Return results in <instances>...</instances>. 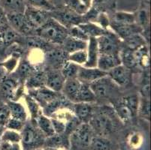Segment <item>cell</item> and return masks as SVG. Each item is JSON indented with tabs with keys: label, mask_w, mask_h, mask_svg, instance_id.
<instances>
[{
	"label": "cell",
	"mask_w": 151,
	"mask_h": 150,
	"mask_svg": "<svg viewBox=\"0 0 151 150\" xmlns=\"http://www.w3.org/2000/svg\"><path fill=\"white\" fill-rule=\"evenodd\" d=\"M73 141L81 147L90 146L92 140V131L90 126L82 124L78 126L72 134Z\"/></svg>",
	"instance_id": "cell-12"
},
{
	"label": "cell",
	"mask_w": 151,
	"mask_h": 150,
	"mask_svg": "<svg viewBox=\"0 0 151 150\" xmlns=\"http://www.w3.org/2000/svg\"><path fill=\"white\" fill-rule=\"evenodd\" d=\"M21 139V137L17 133L12 131H6L2 134L1 136V140H3L4 142H18Z\"/></svg>",
	"instance_id": "cell-37"
},
{
	"label": "cell",
	"mask_w": 151,
	"mask_h": 150,
	"mask_svg": "<svg viewBox=\"0 0 151 150\" xmlns=\"http://www.w3.org/2000/svg\"><path fill=\"white\" fill-rule=\"evenodd\" d=\"M2 127H0V140H1V136H2Z\"/></svg>",
	"instance_id": "cell-45"
},
{
	"label": "cell",
	"mask_w": 151,
	"mask_h": 150,
	"mask_svg": "<svg viewBox=\"0 0 151 150\" xmlns=\"http://www.w3.org/2000/svg\"><path fill=\"white\" fill-rule=\"evenodd\" d=\"M0 7L8 13H23L27 7L26 0H0Z\"/></svg>",
	"instance_id": "cell-17"
},
{
	"label": "cell",
	"mask_w": 151,
	"mask_h": 150,
	"mask_svg": "<svg viewBox=\"0 0 151 150\" xmlns=\"http://www.w3.org/2000/svg\"><path fill=\"white\" fill-rule=\"evenodd\" d=\"M65 53H72L79 50H83L86 47V42L68 35L63 44Z\"/></svg>",
	"instance_id": "cell-18"
},
{
	"label": "cell",
	"mask_w": 151,
	"mask_h": 150,
	"mask_svg": "<svg viewBox=\"0 0 151 150\" xmlns=\"http://www.w3.org/2000/svg\"><path fill=\"white\" fill-rule=\"evenodd\" d=\"M26 101L28 105L29 110L30 111L32 117L33 119H36L38 116V105L35 99H33L30 95L26 96Z\"/></svg>",
	"instance_id": "cell-36"
},
{
	"label": "cell",
	"mask_w": 151,
	"mask_h": 150,
	"mask_svg": "<svg viewBox=\"0 0 151 150\" xmlns=\"http://www.w3.org/2000/svg\"><path fill=\"white\" fill-rule=\"evenodd\" d=\"M5 126L12 130H20L23 126V122L10 117L9 121L7 122Z\"/></svg>",
	"instance_id": "cell-40"
},
{
	"label": "cell",
	"mask_w": 151,
	"mask_h": 150,
	"mask_svg": "<svg viewBox=\"0 0 151 150\" xmlns=\"http://www.w3.org/2000/svg\"><path fill=\"white\" fill-rule=\"evenodd\" d=\"M83 32L86 34L89 38L93 37V38H97L101 35H104L108 32L105 29H104L101 27H98L96 25L93 24V23H81L78 26Z\"/></svg>",
	"instance_id": "cell-20"
},
{
	"label": "cell",
	"mask_w": 151,
	"mask_h": 150,
	"mask_svg": "<svg viewBox=\"0 0 151 150\" xmlns=\"http://www.w3.org/2000/svg\"><path fill=\"white\" fill-rule=\"evenodd\" d=\"M125 40L126 41L127 46H128V47L131 50L139 49L141 47H144V42L145 41L142 39V38H141L137 34L131 35V36L128 37V38H126Z\"/></svg>",
	"instance_id": "cell-33"
},
{
	"label": "cell",
	"mask_w": 151,
	"mask_h": 150,
	"mask_svg": "<svg viewBox=\"0 0 151 150\" xmlns=\"http://www.w3.org/2000/svg\"><path fill=\"white\" fill-rule=\"evenodd\" d=\"M111 27L119 35V36L121 37L123 39H126L128 37L135 35L138 32V28L134 24H120V23L114 22L113 24H111Z\"/></svg>",
	"instance_id": "cell-19"
},
{
	"label": "cell",
	"mask_w": 151,
	"mask_h": 150,
	"mask_svg": "<svg viewBox=\"0 0 151 150\" xmlns=\"http://www.w3.org/2000/svg\"><path fill=\"white\" fill-rule=\"evenodd\" d=\"M6 17L10 27L16 32L29 35L35 30L28 23L23 13H8Z\"/></svg>",
	"instance_id": "cell-5"
},
{
	"label": "cell",
	"mask_w": 151,
	"mask_h": 150,
	"mask_svg": "<svg viewBox=\"0 0 151 150\" xmlns=\"http://www.w3.org/2000/svg\"><path fill=\"white\" fill-rule=\"evenodd\" d=\"M108 73L101 71L98 68H86L80 67L78 71L77 79L85 84L90 85L94 81L106 76Z\"/></svg>",
	"instance_id": "cell-10"
},
{
	"label": "cell",
	"mask_w": 151,
	"mask_h": 150,
	"mask_svg": "<svg viewBox=\"0 0 151 150\" xmlns=\"http://www.w3.org/2000/svg\"><path fill=\"white\" fill-rule=\"evenodd\" d=\"M37 126H38V129L41 131L45 134V135L48 136V137H51V136L54 135L55 131L53 129V125L50 119L45 116H38L37 119H35Z\"/></svg>",
	"instance_id": "cell-23"
},
{
	"label": "cell",
	"mask_w": 151,
	"mask_h": 150,
	"mask_svg": "<svg viewBox=\"0 0 151 150\" xmlns=\"http://www.w3.org/2000/svg\"><path fill=\"white\" fill-rule=\"evenodd\" d=\"M49 1H50L55 7H56V5H57V4H60L63 2V0H49Z\"/></svg>",
	"instance_id": "cell-44"
},
{
	"label": "cell",
	"mask_w": 151,
	"mask_h": 150,
	"mask_svg": "<svg viewBox=\"0 0 151 150\" xmlns=\"http://www.w3.org/2000/svg\"><path fill=\"white\" fill-rule=\"evenodd\" d=\"M86 54H87V60L83 66L86 68H96L98 58L99 56L96 38H93V37L89 38L88 51L86 52Z\"/></svg>",
	"instance_id": "cell-15"
},
{
	"label": "cell",
	"mask_w": 151,
	"mask_h": 150,
	"mask_svg": "<svg viewBox=\"0 0 151 150\" xmlns=\"http://www.w3.org/2000/svg\"><path fill=\"white\" fill-rule=\"evenodd\" d=\"M136 17L133 14H128L125 12H117L114 17V22L120 24L132 25L134 24Z\"/></svg>",
	"instance_id": "cell-30"
},
{
	"label": "cell",
	"mask_w": 151,
	"mask_h": 150,
	"mask_svg": "<svg viewBox=\"0 0 151 150\" xmlns=\"http://www.w3.org/2000/svg\"><path fill=\"white\" fill-rule=\"evenodd\" d=\"M116 112L117 113L119 117L124 122H128L133 116L130 110L122 101L116 107Z\"/></svg>",
	"instance_id": "cell-34"
},
{
	"label": "cell",
	"mask_w": 151,
	"mask_h": 150,
	"mask_svg": "<svg viewBox=\"0 0 151 150\" xmlns=\"http://www.w3.org/2000/svg\"><path fill=\"white\" fill-rule=\"evenodd\" d=\"M137 60H138V56H135L134 53L132 52L131 50L129 51H125L123 55V61L124 65L127 68H131L136 65Z\"/></svg>",
	"instance_id": "cell-35"
},
{
	"label": "cell",
	"mask_w": 151,
	"mask_h": 150,
	"mask_svg": "<svg viewBox=\"0 0 151 150\" xmlns=\"http://www.w3.org/2000/svg\"><path fill=\"white\" fill-rule=\"evenodd\" d=\"M46 81V77L44 75L43 73H35L32 74L29 78L27 84L30 88L32 89H37L44 86Z\"/></svg>",
	"instance_id": "cell-29"
},
{
	"label": "cell",
	"mask_w": 151,
	"mask_h": 150,
	"mask_svg": "<svg viewBox=\"0 0 151 150\" xmlns=\"http://www.w3.org/2000/svg\"><path fill=\"white\" fill-rule=\"evenodd\" d=\"M17 83L11 78H5L0 83V93L3 96L9 98H13L16 95Z\"/></svg>",
	"instance_id": "cell-21"
},
{
	"label": "cell",
	"mask_w": 151,
	"mask_h": 150,
	"mask_svg": "<svg viewBox=\"0 0 151 150\" xmlns=\"http://www.w3.org/2000/svg\"><path fill=\"white\" fill-rule=\"evenodd\" d=\"M74 111L77 117L81 120L86 121L92 117V107L89 103H75Z\"/></svg>",
	"instance_id": "cell-22"
},
{
	"label": "cell",
	"mask_w": 151,
	"mask_h": 150,
	"mask_svg": "<svg viewBox=\"0 0 151 150\" xmlns=\"http://www.w3.org/2000/svg\"><path fill=\"white\" fill-rule=\"evenodd\" d=\"M80 66L71 62H65L63 66L61 73L65 78V79H71V78H77L78 71Z\"/></svg>",
	"instance_id": "cell-26"
},
{
	"label": "cell",
	"mask_w": 151,
	"mask_h": 150,
	"mask_svg": "<svg viewBox=\"0 0 151 150\" xmlns=\"http://www.w3.org/2000/svg\"><path fill=\"white\" fill-rule=\"evenodd\" d=\"M35 32L45 41L58 44H63L69 34L68 29L52 17L42 27L37 29Z\"/></svg>",
	"instance_id": "cell-1"
},
{
	"label": "cell",
	"mask_w": 151,
	"mask_h": 150,
	"mask_svg": "<svg viewBox=\"0 0 151 150\" xmlns=\"http://www.w3.org/2000/svg\"><path fill=\"white\" fill-rule=\"evenodd\" d=\"M51 122L52 125H53V129H54V131L57 132V133H61L65 129V125L63 122H60V121L56 120V119H52Z\"/></svg>",
	"instance_id": "cell-42"
},
{
	"label": "cell",
	"mask_w": 151,
	"mask_h": 150,
	"mask_svg": "<svg viewBox=\"0 0 151 150\" xmlns=\"http://www.w3.org/2000/svg\"><path fill=\"white\" fill-rule=\"evenodd\" d=\"M23 14L25 15V17L28 23L35 30L40 28L51 18L50 12L38 9V8H32L28 5L26 7Z\"/></svg>",
	"instance_id": "cell-4"
},
{
	"label": "cell",
	"mask_w": 151,
	"mask_h": 150,
	"mask_svg": "<svg viewBox=\"0 0 151 150\" xmlns=\"http://www.w3.org/2000/svg\"><path fill=\"white\" fill-rule=\"evenodd\" d=\"M10 117V111L8 105H0V127L5 126Z\"/></svg>",
	"instance_id": "cell-38"
},
{
	"label": "cell",
	"mask_w": 151,
	"mask_h": 150,
	"mask_svg": "<svg viewBox=\"0 0 151 150\" xmlns=\"http://www.w3.org/2000/svg\"><path fill=\"white\" fill-rule=\"evenodd\" d=\"M8 107L10 111L11 117L14 119L24 122L27 119V113H26L24 107L19 103L15 101H9L8 103Z\"/></svg>",
	"instance_id": "cell-24"
},
{
	"label": "cell",
	"mask_w": 151,
	"mask_h": 150,
	"mask_svg": "<svg viewBox=\"0 0 151 150\" xmlns=\"http://www.w3.org/2000/svg\"><path fill=\"white\" fill-rule=\"evenodd\" d=\"M87 60V54L85 50H79L75 53H70L68 57V60L71 62H74L77 65H84Z\"/></svg>",
	"instance_id": "cell-32"
},
{
	"label": "cell",
	"mask_w": 151,
	"mask_h": 150,
	"mask_svg": "<svg viewBox=\"0 0 151 150\" xmlns=\"http://www.w3.org/2000/svg\"><path fill=\"white\" fill-rule=\"evenodd\" d=\"M99 54L119 56L120 41L114 33L107 34L97 38Z\"/></svg>",
	"instance_id": "cell-2"
},
{
	"label": "cell",
	"mask_w": 151,
	"mask_h": 150,
	"mask_svg": "<svg viewBox=\"0 0 151 150\" xmlns=\"http://www.w3.org/2000/svg\"><path fill=\"white\" fill-rule=\"evenodd\" d=\"M9 27V24L7 20L6 13L5 11L0 7V32L3 31L5 29Z\"/></svg>",
	"instance_id": "cell-41"
},
{
	"label": "cell",
	"mask_w": 151,
	"mask_h": 150,
	"mask_svg": "<svg viewBox=\"0 0 151 150\" xmlns=\"http://www.w3.org/2000/svg\"><path fill=\"white\" fill-rule=\"evenodd\" d=\"M65 79L62 74L61 71H51L46 76L45 84L47 88L56 93H59L63 89Z\"/></svg>",
	"instance_id": "cell-16"
},
{
	"label": "cell",
	"mask_w": 151,
	"mask_h": 150,
	"mask_svg": "<svg viewBox=\"0 0 151 150\" xmlns=\"http://www.w3.org/2000/svg\"><path fill=\"white\" fill-rule=\"evenodd\" d=\"M90 127L100 135H106L113 130V122L108 116L99 113L90 118Z\"/></svg>",
	"instance_id": "cell-8"
},
{
	"label": "cell",
	"mask_w": 151,
	"mask_h": 150,
	"mask_svg": "<svg viewBox=\"0 0 151 150\" xmlns=\"http://www.w3.org/2000/svg\"><path fill=\"white\" fill-rule=\"evenodd\" d=\"M27 5L32 8L51 12L56 9V7L49 0H26Z\"/></svg>",
	"instance_id": "cell-27"
},
{
	"label": "cell",
	"mask_w": 151,
	"mask_h": 150,
	"mask_svg": "<svg viewBox=\"0 0 151 150\" xmlns=\"http://www.w3.org/2000/svg\"><path fill=\"white\" fill-rule=\"evenodd\" d=\"M21 138L23 146L28 149L38 147L44 142L42 132L29 125L25 126L22 133Z\"/></svg>",
	"instance_id": "cell-6"
},
{
	"label": "cell",
	"mask_w": 151,
	"mask_h": 150,
	"mask_svg": "<svg viewBox=\"0 0 151 150\" xmlns=\"http://www.w3.org/2000/svg\"><path fill=\"white\" fill-rule=\"evenodd\" d=\"M122 102L128 107L132 112L133 116H134L138 112V98L136 95H129L124 97L122 100Z\"/></svg>",
	"instance_id": "cell-31"
},
{
	"label": "cell",
	"mask_w": 151,
	"mask_h": 150,
	"mask_svg": "<svg viewBox=\"0 0 151 150\" xmlns=\"http://www.w3.org/2000/svg\"><path fill=\"white\" fill-rule=\"evenodd\" d=\"M70 32V35H71L70 36L77 38V39H80L85 41L86 40H89V37L78 26L71 27V29H70V32Z\"/></svg>",
	"instance_id": "cell-39"
},
{
	"label": "cell",
	"mask_w": 151,
	"mask_h": 150,
	"mask_svg": "<svg viewBox=\"0 0 151 150\" xmlns=\"http://www.w3.org/2000/svg\"><path fill=\"white\" fill-rule=\"evenodd\" d=\"M29 95L35 99L36 102L41 106L45 107L49 103L53 101L54 99L60 96L58 93L48 89L47 87L42 86L37 89H32L29 91Z\"/></svg>",
	"instance_id": "cell-9"
},
{
	"label": "cell",
	"mask_w": 151,
	"mask_h": 150,
	"mask_svg": "<svg viewBox=\"0 0 151 150\" xmlns=\"http://www.w3.org/2000/svg\"><path fill=\"white\" fill-rule=\"evenodd\" d=\"M108 76L118 86H126L129 83L131 73L129 68L123 65L116 66L108 72Z\"/></svg>",
	"instance_id": "cell-11"
},
{
	"label": "cell",
	"mask_w": 151,
	"mask_h": 150,
	"mask_svg": "<svg viewBox=\"0 0 151 150\" xmlns=\"http://www.w3.org/2000/svg\"><path fill=\"white\" fill-rule=\"evenodd\" d=\"M20 74L23 76V75H29V74H31L32 71V68L30 66V65L28 64V62H23L20 67Z\"/></svg>",
	"instance_id": "cell-43"
},
{
	"label": "cell",
	"mask_w": 151,
	"mask_h": 150,
	"mask_svg": "<svg viewBox=\"0 0 151 150\" xmlns=\"http://www.w3.org/2000/svg\"><path fill=\"white\" fill-rule=\"evenodd\" d=\"M50 16L66 29H71L82 23L81 16L71 9L57 10L56 8L50 12Z\"/></svg>",
	"instance_id": "cell-3"
},
{
	"label": "cell",
	"mask_w": 151,
	"mask_h": 150,
	"mask_svg": "<svg viewBox=\"0 0 151 150\" xmlns=\"http://www.w3.org/2000/svg\"><path fill=\"white\" fill-rule=\"evenodd\" d=\"M114 83L111 80L107 74L106 76L90 83L89 86L96 97H107L114 90Z\"/></svg>",
	"instance_id": "cell-7"
},
{
	"label": "cell",
	"mask_w": 151,
	"mask_h": 150,
	"mask_svg": "<svg viewBox=\"0 0 151 150\" xmlns=\"http://www.w3.org/2000/svg\"><path fill=\"white\" fill-rule=\"evenodd\" d=\"M82 83L77 78L66 79L63 88V92L66 99L74 103H76L78 93L81 87Z\"/></svg>",
	"instance_id": "cell-13"
},
{
	"label": "cell",
	"mask_w": 151,
	"mask_h": 150,
	"mask_svg": "<svg viewBox=\"0 0 151 150\" xmlns=\"http://www.w3.org/2000/svg\"><path fill=\"white\" fill-rule=\"evenodd\" d=\"M90 146L92 150H111L112 149L111 142L103 137H92Z\"/></svg>",
	"instance_id": "cell-28"
},
{
	"label": "cell",
	"mask_w": 151,
	"mask_h": 150,
	"mask_svg": "<svg viewBox=\"0 0 151 150\" xmlns=\"http://www.w3.org/2000/svg\"><path fill=\"white\" fill-rule=\"evenodd\" d=\"M96 99V95L93 93L88 84H85L82 83L78 98H77L76 103H90L94 101Z\"/></svg>",
	"instance_id": "cell-25"
},
{
	"label": "cell",
	"mask_w": 151,
	"mask_h": 150,
	"mask_svg": "<svg viewBox=\"0 0 151 150\" xmlns=\"http://www.w3.org/2000/svg\"><path fill=\"white\" fill-rule=\"evenodd\" d=\"M121 62L120 56L99 54L97 62V68L108 73L114 68L121 65Z\"/></svg>",
	"instance_id": "cell-14"
}]
</instances>
